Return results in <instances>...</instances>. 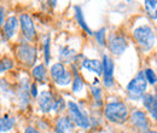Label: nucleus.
Segmentation results:
<instances>
[{
    "instance_id": "1",
    "label": "nucleus",
    "mask_w": 157,
    "mask_h": 133,
    "mask_svg": "<svg viewBox=\"0 0 157 133\" xmlns=\"http://www.w3.org/2000/svg\"><path fill=\"white\" fill-rule=\"evenodd\" d=\"M105 117L113 123H123L128 119V108L123 102H110L104 109Z\"/></svg>"
},
{
    "instance_id": "2",
    "label": "nucleus",
    "mask_w": 157,
    "mask_h": 133,
    "mask_svg": "<svg viewBox=\"0 0 157 133\" xmlns=\"http://www.w3.org/2000/svg\"><path fill=\"white\" fill-rule=\"evenodd\" d=\"M133 37L143 51H150L154 47L155 41H156V37H155L152 28L147 24L137 27L133 30Z\"/></svg>"
},
{
    "instance_id": "3",
    "label": "nucleus",
    "mask_w": 157,
    "mask_h": 133,
    "mask_svg": "<svg viewBox=\"0 0 157 133\" xmlns=\"http://www.w3.org/2000/svg\"><path fill=\"white\" fill-rule=\"evenodd\" d=\"M146 87H147V81L145 79L144 72H139L127 85V95L131 99L137 100L144 96Z\"/></svg>"
},
{
    "instance_id": "4",
    "label": "nucleus",
    "mask_w": 157,
    "mask_h": 133,
    "mask_svg": "<svg viewBox=\"0 0 157 133\" xmlns=\"http://www.w3.org/2000/svg\"><path fill=\"white\" fill-rule=\"evenodd\" d=\"M68 111H69V119L74 122V125H76L78 127L83 128V130H87L91 127V120L88 115L73 100L68 102Z\"/></svg>"
},
{
    "instance_id": "5",
    "label": "nucleus",
    "mask_w": 157,
    "mask_h": 133,
    "mask_svg": "<svg viewBox=\"0 0 157 133\" xmlns=\"http://www.w3.org/2000/svg\"><path fill=\"white\" fill-rule=\"evenodd\" d=\"M50 75H51V79L55 81V84L63 87L70 85L73 81L71 73L65 68L63 63H55L50 69Z\"/></svg>"
},
{
    "instance_id": "6",
    "label": "nucleus",
    "mask_w": 157,
    "mask_h": 133,
    "mask_svg": "<svg viewBox=\"0 0 157 133\" xmlns=\"http://www.w3.org/2000/svg\"><path fill=\"white\" fill-rule=\"evenodd\" d=\"M16 53H17L18 59L25 65H33L36 61V56H38L36 49L28 42L20 44L16 49Z\"/></svg>"
},
{
    "instance_id": "7",
    "label": "nucleus",
    "mask_w": 157,
    "mask_h": 133,
    "mask_svg": "<svg viewBox=\"0 0 157 133\" xmlns=\"http://www.w3.org/2000/svg\"><path fill=\"white\" fill-rule=\"evenodd\" d=\"M18 21H20L22 34H23L24 39H27L28 41H33L36 35V29H35V24H34L33 18L28 14H22Z\"/></svg>"
},
{
    "instance_id": "8",
    "label": "nucleus",
    "mask_w": 157,
    "mask_h": 133,
    "mask_svg": "<svg viewBox=\"0 0 157 133\" xmlns=\"http://www.w3.org/2000/svg\"><path fill=\"white\" fill-rule=\"evenodd\" d=\"M108 47L110 52L115 56H121L128 47V42L123 35L120 34H113L108 40Z\"/></svg>"
},
{
    "instance_id": "9",
    "label": "nucleus",
    "mask_w": 157,
    "mask_h": 133,
    "mask_svg": "<svg viewBox=\"0 0 157 133\" xmlns=\"http://www.w3.org/2000/svg\"><path fill=\"white\" fill-rule=\"evenodd\" d=\"M103 84L105 87H111L114 85V62L110 56H103Z\"/></svg>"
},
{
    "instance_id": "10",
    "label": "nucleus",
    "mask_w": 157,
    "mask_h": 133,
    "mask_svg": "<svg viewBox=\"0 0 157 133\" xmlns=\"http://www.w3.org/2000/svg\"><path fill=\"white\" fill-rule=\"evenodd\" d=\"M55 97L50 91H42L38 96V105L39 109L42 113H50L53 109V104H55Z\"/></svg>"
},
{
    "instance_id": "11",
    "label": "nucleus",
    "mask_w": 157,
    "mask_h": 133,
    "mask_svg": "<svg viewBox=\"0 0 157 133\" xmlns=\"http://www.w3.org/2000/svg\"><path fill=\"white\" fill-rule=\"evenodd\" d=\"M20 27V21L16 16H10L9 18L5 21V24L2 25V32H4V37L6 39H12Z\"/></svg>"
},
{
    "instance_id": "12",
    "label": "nucleus",
    "mask_w": 157,
    "mask_h": 133,
    "mask_svg": "<svg viewBox=\"0 0 157 133\" xmlns=\"http://www.w3.org/2000/svg\"><path fill=\"white\" fill-rule=\"evenodd\" d=\"M131 120H132V123L137 128H139L140 131L147 132V130H149V120H147V116L144 111L134 110L131 115Z\"/></svg>"
},
{
    "instance_id": "13",
    "label": "nucleus",
    "mask_w": 157,
    "mask_h": 133,
    "mask_svg": "<svg viewBox=\"0 0 157 133\" xmlns=\"http://www.w3.org/2000/svg\"><path fill=\"white\" fill-rule=\"evenodd\" d=\"M141 98H143V104L146 108V110H149L151 116L157 120V95L146 93Z\"/></svg>"
},
{
    "instance_id": "14",
    "label": "nucleus",
    "mask_w": 157,
    "mask_h": 133,
    "mask_svg": "<svg viewBox=\"0 0 157 133\" xmlns=\"http://www.w3.org/2000/svg\"><path fill=\"white\" fill-rule=\"evenodd\" d=\"M75 125L68 116L59 117L56 123V133H74Z\"/></svg>"
},
{
    "instance_id": "15",
    "label": "nucleus",
    "mask_w": 157,
    "mask_h": 133,
    "mask_svg": "<svg viewBox=\"0 0 157 133\" xmlns=\"http://www.w3.org/2000/svg\"><path fill=\"white\" fill-rule=\"evenodd\" d=\"M82 68L86 69V70H90L97 75H101L103 74V64L98 59H90V58H86L82 61L81 63Z\"/></svg>"
},
{
    "instance_id": "16",
    "label": "nucleus",
    "mask_w": 157,
    "mask_h": 133,
    "mask_svg": "<svg viewBox=\"0 0 157 133\" xmlns=\"http://www.w3.org/2000/svg\"><path fill=\"white\" fill-rule=\"evenodd\" d=\"M16 125V119L11 117L9 115L0 117V133H7L12 131V128Z\"/></svg>"
},
{
    "instance_id": "17",
    "label": "nucleus",
    "mask_w": 157,
    "mask_h": 133,
    "mask_svg": "<svg viewBox=\"0 0 157 133\" xmlns=\"http://www.w3.org/2000/svg\"><path fill=\"white\" fill-rule=\"evenodd\" d=\"M32 75L34 76V79L36 81H39L41 84H45L47 81V72H46V67L44 64H38L33 68L32 70Z\"/></svg>"
},
{
    "instance_id": "18",
    "label": "nucleus",
    "mask_w": 157,
    "mask_h": 133,
    "mask_svg": "<svg viewBox=\"0 0 157 133\" xmlns=\"http://www.w3.org/2000/svg\"><path fill=\"white\" fill-rule=\"evenodd\" d=\"M59 58H60L62 62L70 63L76 58V52L73 49H70L69 46H63L59 50Z\"/></svg>"
},
{
    "instance_id": "19",
    "label": "nucleus",
    "mask_w": 157,
    "mask_h": 133,
    "mask_svg": "<svg viewBox=\"0 0 157 133\" xmlns=\"http://www.w3.org/2000/svg\"><path fill=\"white\" fill-rule=\"evenodd\" d=\"M74 10H75V18H76V22L78 23V25H80V27H81L88 35H92L93 33H92V30L90 29V27L87 25V23H86V21H85L83 12H82L81 7H80V6H75Z\"/></svg>"
},
{
    "instance_id": "20",
    "label": "nucleus",
    "mask_w": 157,
    "mask_h": 133,
    "mask_svg": "<svg viewBox=\"0 0 157 133\" xmlns=\"http://www.w3.org/2000/svg\"><path fill=\"white\" fill-rule=\"evenodd\" d=\"M73 85H71V91L74 93H78L83 90L85 87V82H83V79L81 77V75L78 73V70L74 72V79H73Z\"/></svg>"
},
{
    "instance_id": "21",
    "label": "nucleus",
    "mask_w": 157,
    "mask_h": 133,
    "mask_svg": "<svg viewBox=\"0 0 157 133\" xmlns=\"http://www.w3.org/2000/svg\"><path fill=\"white\" fill-rule=\"evenodd\" d=\"M145 10L149 15V17L152 19L157 18V0H146L144 2Z\"/></svg>"
},
{
    "instance_id": "22",
    "label": "nucleus",
    "mask_w": 157,
    "mask_h": 133,
    "mask_svg": "<svg viewBox=\"0 0 157 133\" xmlns=\"http://www.w3.org/2000/svg\"><path fill=\"white\" fill-rule=\"evenodd\" d=\"M44 58H45V64H50L51 61V40L50 35H47L44 40Z\"/></svg>"
},
{
    "instance_id": "23",
    "label": "nucleus",
    "mask_w": 157,
    "mask_h": 133,
    "mask_svg": "<svg viewBox=\"0 0 157 133\" xmlns=\"http://www.w3.org/2000/svg\"><path fill=\"white\" fill-rule=\"evenodd\" d=\"M13 68V61L9 57H4L1 58L0 61V74L1 73H5V72H9Z\"/></svg>"
},
{
    "instance_id": "24",
    "label": "nucleus",
    "mask_w": 157,
    "mask_h": 133,
    "mask_svg": "<svg viewBox=\"0 0 157 133\" xmlns=\"http://www.w3.org/2000/svg\"><path fill=\"white\" fill-rule=\"evenodd\" d=\"M91 93L93 96L94 100L100 104V100H101V88L98 86V80H94V84L91 86Z\"/></svg>"
},
{
    "instance_id": "25",
    "label": "nucleus",
    "mask_w": 157,
    "mask_h": 133,
    "mask_svg": "<svg viewBox=\"0 0 157 133\" xmlns=\"http://www.w3.org/2000/svg\"><path fill=\"white\" fill-rule=\"evenodd\" d=\"M18 103L22 108H25L29 104V92L27 90H22L18 92Z\"/></svg>"
},
{
    "instance_id": "26",
    "label": "nucleus",
    "mask_w": 157,
    "mask_h": 133,
    "mask_svg": "<svg viewBox=\"0 0 157 133\" xmlns=\"http://www.w3.org/2000/svg\"><path fill=\"white\" fill-rule=\"evenodd\" d=\"M144 75H145L146 81L150 82L151 85H155V84L157 82V76L152 69H146V70L144 72Z\"/></svg>"
},
{
    "instance_id": "27",
    "label": "nucleus",
    "mask_w": 157,
    "mask_h": 133,
    "mask_svg": "<svg viewBox=\"0 0 157 133\" xmlns=\"http://www.w3.org/2000/svg\"><path fill=\"white\" fill-rule=\"evenodd\" d=\"M105 33H106L105 28H101V29H99L98 32H96V34H94V35H96V39H97V42H98L100 46H104L105 42H106Z\"/></svg>"
},
{
    "instance_id": "28",
    "label": "nucleus",
    "mask_w": 157,
    "mask_h": 133,
    "mask_svg": "<svg viewBox=\"0 0 157 133\" xmlns=\"http://www.w3.org/2000/svg\"><path fill=\"white\" fill-rule=\"evenodd\" d=\"M64 107H65L64 99L63 98H58V99L55 100V104H53V109L52 110H55V111H62L64 109Z\"/></svg>"
},
{
    "instance_id": "29",
    "label": "nucleus",
    "mask_w": 157,
    "mask_h": 133,
    "mask_svg": "<svg viewBox=\"0 0 157 133\" xmlns=\"http://www.w3.org/2000/svg\"><path fill=\"white\" fill-rule=\"evenodd\" d=\"M5 17H6V10L4 6H0V27L5 24Z\"/></svg>"
},
{
    "instance_id": "30",
    "label": "nucleus",
    "mask_w": 157,
    "mask_h": 133,
    "mask_svg": "<svg viewBox=\"0 0 157 133\" xmlns=\"http://www.w3.org/2000/svg\"><path fill=\"white\" fill-rule=\"evenodd\" d=\"M29 91H30V96H32L33 98H36V97H38V85H36L35 82L32 84L30 87H29Z\"/></svg>"
},
{
    "instance_id": "31",
    "label": "nucleus",
    "mask_w": 157,
    "mask_h": 133,
    "mask_svg": "<svg viewBox=\"0 0 157 133\" xmlns=\"http://www.w3.org/2000/svg\"><path fill=\"white\" fill-rule=\"evenodd\" d=\"M24 133H39V131H38L35 127H33V126H28V127L25 128Z\"/></svg>"
},
{
    "instance_id": "32",
    "label": "nucleus",
    "mask_w": 157,
    "mask_h": 133,
    "mask_svg": "<svg viewBox=\"0 0 157 133\" xmlns=\"http://www.w3.org/2000/svg\"><path fill=\"white\" fill-rule=\"evenodd\" d=\"M147 133H157L156 131H147Z\"/></svg>"
},
{
    "instance_id": "33",
    "label": "nucleus",
    "mask_w": 157,
    "mask_h": 133,
    "mask_svg": "<svg viewBox=\"0 0 157 133\" xmlns=\"http://www.w3.org/2000/svg\"><path fill=\"white\" fill-rule=\"evenodd\" d=\"M0 42H1V38H0Z\"/></svg>"
}]
</instances>
